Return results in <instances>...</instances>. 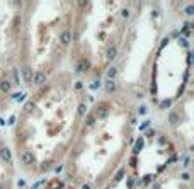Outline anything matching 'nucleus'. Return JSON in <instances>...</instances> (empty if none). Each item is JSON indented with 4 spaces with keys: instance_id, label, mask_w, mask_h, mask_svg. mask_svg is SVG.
<instances>
[{
    "instance_id": "nucleus-1",
    "label": "nucleus",
    "mask_w": 194,
    "mask_h": 189,
    "mask_svg": "<svg viewBox=\"0 0 194 189\" xmlns=\"http://www.w3.org/2000/svg\"><path fill=\"white\" fill-rule=\"evenodd\" d=\"M0 158H2L4 162H7V164H10V162H12L10 150H9L7 147H2V148H0Z\"/></svg>"
},
{
    "instance_id": "nucleus-2",
    "label": "nucleus",
    "mask_w": 194,
    "mask_h": 189,
    "mask_svg": "<svg viewBox=\"0 0 194 189\" xmlns=\"http://www.w3.org/2000/svg\"><path fill=\"white\" fill-rule=\"evenodd\" d=\"M95 114H97V118H99V119H106V118H107V114H109L107 106H106V104H100L99 107H97V112H95Z\"/></svg>"
},
{
    "instance_id": "nucleus-3",
    "label": "nucleus",
    "mask_w": 194,
    "mask_h": 189,
    "mask_svg": "<svg viewBox=\"0 0 194 189\" xmlns=\"http://www.w3.org/2000/svg\"><path fill=\"white\" fill-rule=\"evenodd\" d=\"M22 77H24V80H26V82H31V80H32L34 72L31 70V67H29V65H26V67L22 68Z\"/></svg>"
},
{
    "instance_id": "nucleus-4",
    "label": "nucleus",
    "mask_w": 194,
    "mask_h": 189,
    "mask_svg": "<svg viewBox=\"0 0 194 189\" xmlns=\"http://www.w3.org/2000/svg\"><path fill=\"white\" fill-rule=\"evenodd\" d=\"M60 41H61L63 44H68V43L72 41V32H70V31H63L61 34H60Z\"/></svg>"
},
{
    "instance_id": "nucleus-5",
    "label": "nucleus",
    "mask_w": 194,
    "mask_h": 189,
    "mask_svg": "<svg viewBox=\"0 0 194 189\" xmlns=\"http://www.w3.org/2000/svg\"><path fill=\"white\" fill-rule=\"evenodd\" d=\"M32 80H34V84H37V85H41V84H44V80H46V77H44V74H36L34 77H32Z\"/></svg>"
},
{
    "instance_id": "nucleus-6",
    "label": "nucleus",
    "mask_w": 194,
    "mask_h": 189,
    "mask_svg": "<svg viewBox=\"0 0 194 189\" xmlns=\"http://www.w3.org/2000/svg\"><path fill=\"white\" fill-rule=\"evenodd\" d=\"M22 160H24V164H32L34 162V155H32L31 152H26L22 155Z\"/></svg>"
},
{
    "instance_id": "nucleus-7",
    "label": "nucleus",
    "mask_w": 194,
    "mask_h": 189,
    "mask_svg": "<svg viewBox=\"0 0 194 189\" xmlns=\"http://www.w3.org/2000/svg\"><path fill=\"white\" fill-rule=\"evenodd\" d=\"M0 90H2V92H9V90H10V82H9V80H2V82H0Z\"/></svg>"
},
{
    "instance_id": "nucleus-8",
    "label": "nucleus",
    "mask_w": 194,
    "mask_h": 189,
    "mask_svg": "<svg viewBox=\"0 0 194 189\" xmlns=\"http://www.w3.org/2000/svg\"><path fill=\"white\" fill-rule=\"evenodd\" d=\"M118 75V68L116 67H109V70H107V80H112Z\"/></svg>"
},
{
    "instance_id": "nucleus-9",
    "label": "nucleus",
    "mask_w": 194,
    "mask_h": 189,
    "mask_svg": "<svg viewBox=\"0 0 194 189\" xmlns=\"http://www.w3.org/2000/svg\"><path fill=\"white\" fill-rule=\"evenodd\" d=\"M106 90H107V92H114V90H116L114 80H107V82H106Z\"/></svg>"
},
{
    "instance_id": "nucleus-10",
    "label": "nucleus",
    "mask_w": 194,
    "mask_h": 189,
    "mask_svg": "<svg viewBox=\"0 0 194 189\" xmlns=\"http://www.w3.org/2000/svg\"><path fill=\"white\" fill-rule=\"evenodd\" d=\"M85 112H87V106H85V104H80V106H79V116H80V118H84Z\"/></svg>"
},
{
    "instance_id": "nucleus-11",
    "label": "nucleus",
    "mask_w": 194,
    "mask_h": 189,
    "mask_svg": "<svg viewBox=\"0 0 194 189\" xmlns=\"http://www.w3.org/2000/svg\"><path fill=\"white\" fill-rule=\"evenodd\" d=\"M114 56H116V48L112 46V48H109V50H107V58H109V60H112Z\"/></svg>"
},
{
    "instance_id": "nucleus-12",
    "label": "nucleus",
    "mask_w": 194,
    "mask_h": 189,
    "mask_svg": "<svg viewBox=\"0 0 194 189\" xmlns=\"http://www.w3.org/2000/svg\"><path fill=\"white\" fill-rule=\"evenodd\" d=\"M186 14H187V16H193V14H194V7L187 5V7H186Z\"/></svg>"
},
{
    "instance_id": "nucleus-13",
    "label": "nucleus",
    "mask_w": 194,
    "mask_h": 189,
    "mask_svg": "<svg viewBox=\"0 0 194 189\" xmlns=\"http://www.w3.org/2000/svg\"><path fill=\"white\" fill-rule=\"evenodd\" d=\"M80 65H82V67H79V70H80V72H84V70H87V68H89V63H87V62H82Z\"/></svg>"
},
{
    "instance_id": "nucleus-14",
    "label": "nucleus",
    "mask_w": 194,
    "mask_h": 189,
    "mask_svg": "<svg viewBox=\"0 0 194 189\" xmlns=\"http://www.w3.org/2000/svg\"><path fill=\"white\" fill-rule=\"evenodd\" d=\"M170 123H172V124L177 123V116H175V114H170Z\"/></svg>"
},
{
    "instance_id": "nucleus-15",
    "label": "nucleus",
    "mask_w": 194,
    "mask_h": 189,
    "mask_svg": "<svg viewBox=\"0 0 194 189\" xmlns=\"http://www.w3.org/2000/svg\"><path fill=\"white\" fill-rule=\"evenodd\" d=\"M94 124V118H89V119H87V126H92Z\"/></svg>"
},
{
    "instance_id": "nucleus-16",
    "label": "nucleus",
    "mask_w": 194,
    "mask_h": 189,
    "mask_svg": "<svg viewBox=\"0 0 194 189\" xmlns=\"http://www.w3.org/2000/svg\"><path fill=\"white\" fill-rule=\"evenodd\" d=\"M169 104H170V100H165V102H162V107L165 109V107H169Z\"/></svg>"
},
{
    "instance_id": "nucleus-17",
    "label": "nucleus",
    "mask_w": 194,
    "mask_h": 189,
    "mask_svg": "<svg viewBox=\"0 0 194 189\" xmlns=\"http://www.w3.org/2000/svg\"><path fill=\"white\" fill-rule=\"evenodd\" d=\"M142 145H143V142H142V140H140V142L136 143V152H138V150H140V148H142Z\"/></svg>"
},
{
    "instance_id": "nucleus-18",
    "label": "nucleus",
    "mask_w": 194,
    "mask_h": 189,
    "mask_svg": "<svg viewBox=\"0 0 194 189\" xmlns=\"http://www.w3.org/2000/svg\"><path fill=\"white\" fill-rule=\"evenodd\" d=\"M82 189H90V186H89V184H85V186H84Z\"/></svg>"
}]
</instances>
